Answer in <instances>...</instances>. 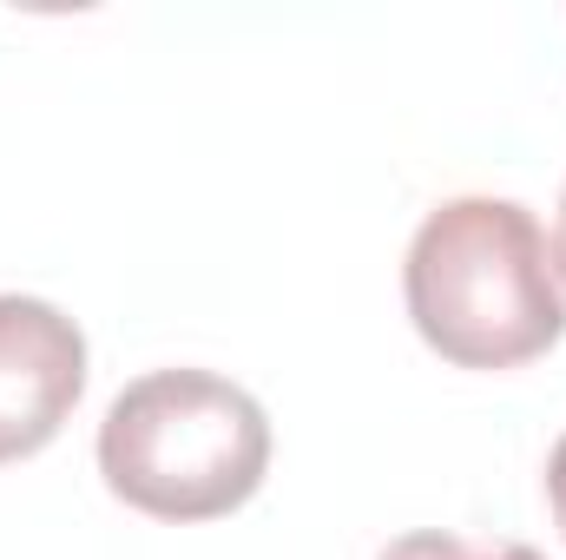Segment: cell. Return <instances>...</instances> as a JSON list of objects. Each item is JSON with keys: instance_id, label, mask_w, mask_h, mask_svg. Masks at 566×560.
I'll use <instances>...</instances> for the list:
<instances>
[{"instance_id": "8992f818", "label": "cell", "mask_w": 566, "mask_h": 560, "mask_svg": "<svg viewBox=\"0 0 566 560\" xmlns=\"http://www.w3.org/2000/svg\"><path fill=\"white\" fill-rule=\"evenodd\" d=\"M554 271L566 278V191H560V231H554Z\"/></svg>"}, {"instance_id": "5b68a950", "label": "cell", "mask_w": 566, "mask_h": 560, "mask_svg": "<svg viewBox=\"0 0 566 560\" xmlns=\"http://www.w3.org/2000/svg\"><path fill=\"white\" fill-rule=\"evenodd\" d=\"M547 501H554V521H560V535H566V435L547 455Z\"/></svg>"}, {"instance_id": "3957f363", "label": "cell", "mask_w": 566, "mask_h": 560, "mask_svg": "<svg viewBox=\"0 0 566 560\" xmlns=\"http://www.w3.org/2000/svg\"><path fill=\"white\" fill-rule=\"evenodd\" d=\"M86 390V336L40 297H0V462L40 455Z\"/></svg>"}, {"instance_id": "277c9868", "label": "cell", "mask_w": 566, "mask_h": 560, "mask_svg": "<svg viewBox=\"0 0 566 560\" xmlns=\"http://www.w3.org/2000/svg\"><path fill=\"white\" fill-rule=\"evenodd\" d=\"M382 560H541L527 541H468V535H441V528H422V535H402L389 541Z\"/></svg>"}, {"instance_id": "6da1fadb", "label": "cell", "mask_w": 566, "mask_h": 560, "mask_svg": "<svg viewBox=\"0 0 566 560\" xmlns=\"http://www.w3.org/2000/svg\"><path fill=\"white\" fill-rule=\"evenodd\" d=\"M402 297L422 343L454 370H521L566 330L547 231L514 198H448L409 245Z\"/></svg>"}, {"instance_id": "7a4b0ae2", "label": "cell", "mask_w": 566, "mask_h": 560, "mask_svg": "<svg viewBox=\"0 0 566 560\" xmlns=\"http://www.w3.org/2000/svg\"><path fill=\"white\" fill-rule=\"evenodd\" d=\"M271 422L258 396L211 370H151L99 422L106 488L151 521H218L258 495Z\"/></svg>"}]
</instances>
